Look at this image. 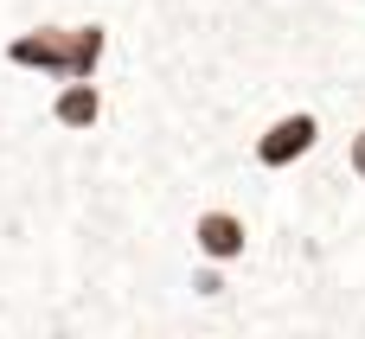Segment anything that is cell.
<instances>
[{
    "instance_id": "cell-1",
    "label": "cell",
    "mask_w": 365,
    "mask_h": 339,
    "mask_svg": "<svg viewBox=\"0 0 365 339\" xmlns=\"http://www.w3.org/2000/svg\"><path fill=\"white\" fill-rule=\"evenodd\" d=\"M115 58V19L109 13H32L19 19L13 32H0V71L13 77H45V83H64V77H103Z\"/></svg>"
},
{
    "instance_id": "cell-3",
    "label": "cell",
    "mask_w": 365,
    "mask_h": 339,
    "mask_svg": "<svg viewBox=\"0 0 365 339\" xmlns=\"http://www.w3.org/2000/svg\"><path fill=\"white\" fill-rule=\"evenodd\" d=\"M186 250L205 256V263L244 269V263L257 256V231H250V218H244L237 205H225V199H199V205L186 212Z\"/></svg>"
},
{
    "instance_id": "cell-2",
    "label": "cell",
    "mask_w": 365,
    "mask_h": 339,
    "mask_svg": "<svg viewBox=\"0 0 365 339\" xmlns=\"http://www.w3.org/2000/svg\"><path fill=\"white\" fill-rule=\"evenodd\" d=\"M327 147V115L314 103H282L257 122L250 135V160L263 179H289V173H308Z\"/></svg>"
},
{
    "instance_id": "cell-4",
    "label": "cell",
    "mask_w": 365,
    "mask_h": 339,
    "mask_svg": "<svg viewBox=\"0 0 365 339\" xmlns=\"http://www.w3.org/2000/svg\"><path fill=\"white\" fill-rule=\"evenodd\" d=\"M45 122L58 135H96L109 122V83L103 77H64L51 96H45Z\"/></svg>"
},
{
    "instance_id": "cell-5",
    "label": "cell",
    "mask_w": 365,
    "mask_h": 339,
    "mask_svg": "<svg viewBox=\"0 0 365 339\" xmlns=\"http://www.w3.org/2000/svg\"><path fill=\"white\" fill-rule=\"evenodd\" d=\"M340 167H346V179H353V186H365V122H353V128H346Z\"/></svg>"
}]
</instances>
